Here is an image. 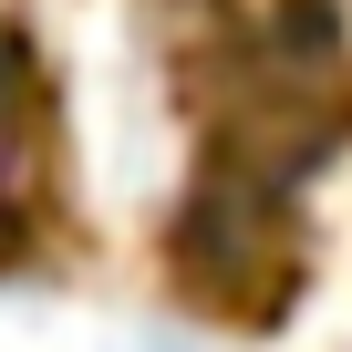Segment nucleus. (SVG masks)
<instances>
[{"label":"nucleus","mask_w":352,"mask_h":352,"mask_svg":"<svg viewBox=\"0 0 352 352\" xmlns=\"http://www.w3.org/2000/svg\"><path fill=\"white\" fill-rule=\"evenodd\" d=\"M114 352H218V342H208V331H197L187 311H145V321H135V331H124Z\"/></svg>","instance_id":"1"}]
</instances>
